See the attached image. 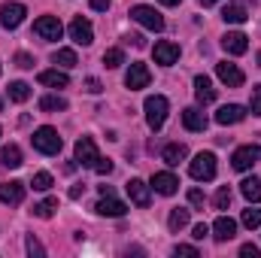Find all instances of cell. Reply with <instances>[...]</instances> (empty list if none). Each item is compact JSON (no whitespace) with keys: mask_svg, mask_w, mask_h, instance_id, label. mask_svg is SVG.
I'll return each instance as SVG.
<instances>
[{"mask_svg":"<svg viewBox=\"0 0 261 258\" xmlns=\"http://www.w3.org/2000/svg\"><path fill=\"white\" fill-rule=\"evenodd\" d=\"M143 110H146V122H149V128L152 131L164 128V122H167V110H170V104H167L164 94H149L146 104H143Z\"/></svg>","mask_w":261,"mask_h":258,"instance_id":"obj_1","label":"cell"},{"mask_svg":"<svg viewBox=\"0 0 261 258\" xmlns=\"http://www.w3.org/2000/svg\"><path fill=\"white\" fill-rule=\"evenodd\" d=\"M31 140H34V149H37V152H43V155H58V152H61V146H64V140L58 137V131L49 128V125L37 128Z\"/></svg>","mask_w":261,"mask_h":258,"instance_id":"obj_2","label":"cell"},{"mask_svg":"<svg viewBox=\"0 0 261 258\" xmlns=\"http://www.w3.org/2000/svg\"><path fill=\"white\" fill-rule=\"evenodd\" d=\"M130 18L137 21V24H143L146 31H155V34H161L164 31V15L155 9V6H146V3H137L134 9H130Z\"/></svg>","mask_w":261,"mask_h":258,"instance_id":"obj_3","label":"cell"},{"mask_svg":"<svg viewBox=\"0 0 261 258\" xmlns=\"http://www.w3.org/2000/svg\"><path fill=\"white\" fill-rule=\"evenodd\" d=\"M189 173H192V179H197V183L216 179V155L213 152H197L195 161L189 164Z\"/></svg>","mask_w":261,"mask_h":258,"instance_id":"obj_4","label":"cell"},{"mask_svg":"<svg viewBox=\"0 0 261 258\" xmlns=\"http://www.w3.org/2000/svg\"><path fill=\"white\" fill-rule=\"evenodd\" d=\"M261 161V146H240V149H234V155H231V167L234 170H249V167H255Z\"/></svg>","mask_w":261,"mask_h":258,"instance_id":"obj_5","label":"cell"},{"mask_svg":"<svg viewBox=\"0 0 261 258\" xmlns=\"http://www.w3.org/2000/svg\"><path fill=\"white\" fill-rule=\"evenodd\" d=\"M34 34L40 37V40H61V34H64V24L55 18V15H40L37 21H34Z\"/></svg>","mask_w":261,"mask_h":258,"instance_id":"obj_6","label":"cell"},{"mask_svg":"<svg viewBox=\"0 0 261 258\" xmlns=\"http://www.w3.org/2000/svg\"><path fill=\"white\" fill-rule=\"evenodd\" d=\"M76 161H79L82 167H91V170H94V164L100 161L97 143H94L91 137H79V140H76Z\"/></svg>","mask_w":261,"mask_h":258,"instance_id":"obj_7","label":"cell"},{"mask_svg":"<svg viewBox=\"0 0 261 258\" xmlns=\"http://www.w3.org/2000/svg\"><path fill=\"white\" fill-rule=\"evenodd\" d=\"M24 15H28L24 3H3V6H0V24H3L6 31H15V28L24 21Z\"/></svg>","mask_w":261,"mask_h":258,"instance_id":"obj_8","label":"cell"},{"mask_svg":"<svg viewBox=\"0 0 261 258\" xmlns=\"http://www.w3.org/2000/svg\"><path fill=\"white\" fill-rule=\"evenodd\" d=\"M70 37H73V43H79V46H91V43H94V28H91V21L82 18V15H76V18L70 21Z\"/></svg>","mask_w":261,"mask_h":258,"instance_id":"obj_9","label":"cell"},{"mask_svg":"<svg viewBox=\"0 0 261 258\" xmlns=\"http://www.w3.org/2000/svg\"><path fill=\"white\" fill-rule=\"evenodd\" d=\"M152 82V73H149V67L140 64V61H134L128 67V73H125V85H128L130 91H140V88H146Z\"/></svg>","mask_w":261,"mask_h":258,"instance_id":"obj_10","label":"cell"},{"mask_svg":"<svg viewBox=\"0 0 261 258\" xmlns=\"http://www.w3.org/2000/svg\"><path fill=\"white\" fill-rule=\"evenodd\" d=\"M216 76H219L228 88H240V85H243V79H246V76H243V70H240L237 64H231V61H219V64H216Z\"/></svg>","mask_w":261,"mask_h":258,"instance_id":"obj_11","label":"cell"},{"mask_svg":"<svg viewBox=\"0 0 261 258\" xmlns=\"http://www.w3.org/2000/svg\"><path fill=\"white\" fill-rule=\"evenodd\" d=\"M152 55H155V64L170 67V64H176V61H179V46H176V43H170V40H161V43H155Z\"/></svg>","mask_w":261,"mask_h":258,"instance_id":"obj_12","label":"cell"},{"mask_svg":"<svg viewBox=\"0 0 261 258\" xmlns=\"http://www.w3.org/2000/svg\"><path fill=\"white\" fill-rule=\"evenodd\" d=\"M222 49H225L228 55H246V49H249V37L240 34V31H228V34L222 37Z\"/></svg>","mask_w":261,"mask_h":258,"instance_id":"obj_13","label":"cell"},{"mask_svg":"<svg viewBox=\"0 0 261 258\" xmlns=\"http://www.w3.org/2000/svg\"><path fill=\"white\" fill-rule=\"evenodd\" d=\"M94 210H97L100 216H110V219H122V216L128 213V207H125L122 200H116L113 194H100V200L94 203Z\"/></svg>","mask_w":261,"mask_h":258,"instance_id":"obj_14","label":"cell"},{"mask_svg":"<svg viewBox=\"0 0 261 258\" xmlns=\"http://www.w3.org/2000/svg\"><path fill=\"white\" fill-rule=\"evenodd\" d=\"M24 200V183L12 179V183H0V203H9V207H18Z\"/></svg>","mask_w":261,"mask_h":258,"instance_id":"obj_15","label":"cell"},{"mask_svg":"<svg viewBox=\"0 0 261 258\" xmlns=\"http://www.w3.org/2000/svg\"><path fill=\"white\" fill-rule=\"evenodd\" d=\"M234 234H237V222H234L231 216H219V219L213 222V237H216L219 243H228Z\"/></svg>","mask_w":261,"mask_h":258,"instance_id":"obj_16","label":"cell"},{"mask_svg":"<svg viewBox=\"0 0 261 258\" xmlns=\"http://www.w3.org/2000/svg\"><path fill=\"white\" fill-rule=\"evenodd\" d=\"M243 119H246V107H240V104H228V107H222L216 113V122L219 125H237Z\"/></svg>","mask_w":261,"mask_h":258,"instance_id":"obj_17","label":"cell"},{"mask_svg":"<svg viewBox=\"0 0 261 258\" xmlns=\"http://www.w3.org/2000/svg\"><path fill=\"white\" fill-rule=\"evenodd\" d=\"M152 189L158 194H164V197H170V194H176V189H179V179L173 173H155L152 176Z\"/></svg>","mask_w":261,"mask_h":258,"instance_id":"obj_18","label":"cell"},{"mask_svg":"<svg viewBox=\"0 0 261 258\" xmlns=\"http://www.w3.org/2000/svg\"><path fill=\"white\" fill-rule=\"evenodd\" d=\"M195 97H197V104H203V107L216 100V88H213L210 76H195Z\"/></svg>","mask_w":261,"mask_h":258,"instance_id":"obj_19","label":"cell"},{"mask_svg":"<svg viewBox=\"0 0 261 258\" xmlns=\"http://www.w3.org/2000/svg\"><path fill=\"white\" fill-rule=\"evenodd\" d=\"M37 79H40V85H49V88H67L70 85V76L64 70H58V67L55 70H43Z\"/></svg>","mask_w":261,"mask_h":258,"instance_id":"obj_20","label":"cell"},{"mask_svg":"<svg viewBox=\"0 0 261 258\" xmlns=\"http://www.w3.org/2000/svg\"><path fill=\"white\" fill-rule=\"evenodd\" d=\"M186 155H189L186 143H167V146L161 149V158H164V164H170V167H176L179 161H186Z\"/></svg>","mask_w":261,"mask_h":258,"instance_id":"obj_21","label":"cell"},{"mask_svg":"<svg viewBox=\"0 0 261 258\" xmlns=\"http://www.w3.org/2000/svg\"><path fill=\"white\" fill-rule=\"evenodd\" d=\"M128 194H130V200L137 203V207H149V186L143 183V179H128Z\"/></svg>","mask_w":261,"mask_h":258,"instance_id":"obj_22","label":"cell"},{"mask_svg":"<svg viewBox=\"0 0 261 258\" xmlns=\"http://www.w3.org/2000/svg\"><path fill=\"white\" fill-rule=\"evenodd\" d=\"M182 125L189 131H206V116L197 107H189V110H182Z\"/></svg>","mask_w":261,"mask_h":258,"instance_id":"obj_23","label":"cell"},{"mask_svg":"<svg viewBox=\"0 0 261 258\" xmlns=\"http://www.w3.org/2000/svg\"><path fill=\"white\" fill-rule=\"evenodd\" d=\"M222 18H225L228 24H243L249 15H246V6H243V3H228V6L222 9Z\"/></svg>","mask_w":261,"mask_h":258,"instance_id":"obj_24","label":"cell"},{"mask_svg":"<svg viewBox=\"0 0 261 258\" xmlns=\"http://www.w3.org/2000/svg\"><path fill=\"white\" fill-rule=\"evenodd\" d=\"M0 164H3V167H21V149H18L15 143L3 146V149H0Z\"/></svg>","mask_w":261,"mask_h":258,"instance_id":"obj_25","label":"cell"},{"mask_svg":"<svg viewBox=\"0 0 261 258\" xmlns=\"http://www.w3.org/2000/svg\"><path fill=\"white\" fill-rule=\"evenodd\" d=\"M240 192H243V197H246L249 203H258V200H261V179H258V176L243 179V183H240Z\"/></svg>","mask_w":261,"mask_h":258,"instance_id":"obj_26","label":"cell"},{"mask_svg":"<svg viewBox=\"0 0 261 258\" xmlns=\"http://www.w3.org/2000/svg\"><path fill=\"white\" fill-rule=\"evenodd\" d=\"M55 210H58V197H46V200L34 203V216H37V219H52Z\"/></svg>","mask_w":261,"mask_h":258,"instance_id":"obj_27","label":"cell"},{"mask_svg":"<svg viewBox=\"0 0 261 258\" xmlns=\"http://www.w3.org/2000/svg\"><path fill=\"white\" fill-rule=\"evenodd\" d=\"M40 110H43V113H61V110H67V100L61 94H46V97L40 100Z\"/></svg>","mask_w":261,"mask_h":258,"instance_id":"obj_28","label":"cell"},{"mask_svg":"<svg viewBox=\"0 0 261 258\" xmlns=\"http://www.w3.org/2000/svg\"><path fill=\"white\" fill-rule=\"evenodd\" d=\"M189 219H192V213H189V210H182V207H176V210L170 213L167 225H170V231H182V228L189 225Z\"/></svg>","mask_w":261,"mask_h":258,"instance_id":"obj_29","label":"cell"},{"mask_svg":"<svg viewBox=\"0 0 261 258\" xmlns=\"http://www.w3.org/2000/svg\"><path fill=\"white\" fill-rule=\"evenodd\" d=\"M52 61H55L58 67H64V70H70V67L79 64V58H76V52H73V49H58V52L52 55Z\"/></svg>","mask_w":261,"mask_h":258,"instance_id":"obj_30","label":"cell"},{"mask_svg":"<svg viewBox=\"0 0 261 258\" xmlns=\"http://www.w3.org/2000/svg\"><path fill=\"white\" fill-rule=\"evenodd\" d=\"M9 97H12L15 104H24V100L31 97V85H28V82H9Z\"/></svg>","mask_w":261,"mask_h":258,"instance_id":"obj_31","label":"cell"},{"mask_svg":"<svg viewBox=\"0 0 261 258\" xmlns=\"http://www.w3.org/2000/svg\"><path fill=\"white\" fill-rule=\"evenodd\" d=\"M240 222H243L246 228H261V210H258V207H249V210H243Z\"/></svg>","mask_w":261,"mask_h":258,"instance_id":"obj_32","label":"cell"},{"mask_svg":"<svg viewBox=\"0 0 261 258\" xmlns=\"http://www.w3.org/2000/svg\"><path fill=\"white\" fill-rule=\"evenodd\" d=\"M103 64L107 67H122L125 64V52H122V49H107V52H103Z\"/></svg>","mask_w":261,"mask_h":258,"instance_id":"obj_33","label":"cell"},{"mask_svg":"<svg viewBox=\"0 0 261 258\" xmlns=\"http://www.w3.org/2000/svg\"><path fill=\"white\" fill-rule=\"evenodd\" d=\"M213 207H216V210H228V207H231V189H228V186H222V189L216 192Z\"/></svg>","mask_w":261,"mask_h":258,"instance_id":"obj_34","label":"cell"},{"mask_svg":"<svg viewBox=\"0 0 261 258\" xmlns=\"http://www.w3.org/2000/svg\"><path fill=\"white\" fill-rule=\"evenodd\" d=\"M31 186H34V192H49L52 189V173H34Z\"/></svg>","mask_w":261,"mask_h":258,"instance_id":"obj_35","label":"cell"},{"mask_svg":"<svg viewBox=\"0 0 261 258\" xmlns=\"http://www.w3.org/2000/svg\"><path fill=\"white\" fill-rule=\"evenodd\" d=\"M24 249H28V255H37V258H43V255H46V249H43V243H40V240H37L34 234H31V237L24 240Z\"/></svg>","mask_w":261,"mask_h":258,"instance_id":"obj_36","label":"cell"},{"mask_svg":"<svg viewBox=\"0 0 261 258\" xmlns=\"http://www.w3.org/2000/svg\"><path fill=\"white\" fill-rule=\"evenodd\" d=\"M249 107H252V116H261V85L252 88V100H249Z\"/></svg>","mask_w":261,"mask_h":258,"instance_id":"obj_37","label":"cell"},{"mask_svg":"<svg viewBox=\"0 0 261 258\" xmlns=\"http://www.w3.org/2000/svg\"><path fill=\"white\" fill-rule=\"evenodd\" d=\"M85 91H88V94H100V91H103V85H100V79H94V76H88V79H85Z\"/></svg>","mask_w":261,"mask_h":258,"instance_id":"obj_38","label":"cell"},{"mask_svg":"<svg viewBox=\"0 0 261 258\" xmlns=\"http://www.w3.org/2000/svg\"><path fill=\"white\" fill-rule=\"evenodd\" d=\"M15 67H21V70H31V67H34V58H31L28 52H18V55H15Z\"/></svg>","mask_w":261,"mask_h":258,"instance_id":"obj_39","label":"cell"},{"mask_svg":"<svg viewBox=\"0 0 261 258\" xmlns=\"http://www.w3.org/2000/svg\"><path fill=\"white\" fill-rule=\"evenodd\" d=\"M94 170H97L100 176H107V173H113V161H110V158H100V161L94 164Z\"/></svg>","mask_w":261,"mask_h":258,"instance_id":"obj_40","label":"cell"},{"mask_svg":"<svg viewBox=\"0 0 261 258\" xmlns=\"http://www.w3.org/2000/svg\"><path fill=\"white\" fill-rule=\"evenodd\" d=\"M240 255L243 258H258V246H255V243H243V246H240Z\"/></svg>","mask_w":261,"mask_h":258,"instance_id":"obj_41","label":"cell"},{"mask_svg":"<svg viewBox=\"0 0 261 258\" xmlns=\"http://www.w3.org/2000/svg\"><path fill=\"white\" fill-rule=\"evenodd\" d=\"M173 255H186V258H197V249H195V246H182V243H179V246H176V249H173Z\"/></svg>","mask_w":261,"mask_h":258,"instance_id":"obj_42","label":"cell"},{"mask_svg":"<svg viewBox=\"0 0 261 258\" xmlns=\"http://www.w3.org/2000/svg\"><path fill=\"white\" fill-rule=\"evenodd\" d=\"M189 203H192V207H203V192H200V189H192V192H189Z\"/></svg>","mask_w":261,"mask_h":258,"instance_id":"obj_43","label":"cell"},{"mask_svg":"<svg viewBox=\"0 0 261 258\" xmlns=\"http://www.w3.org/2000/svg\"><path fill=\"white\" fill-rule=\"evenodd\" d=\"M206 234H210V225H203V222H200V225H195V234H192V237H195V240H203Z\"/></svg>","mask_w":261,"mask_h":258,"instance_id":"obj_44","label":"cell"},{"mask_svg":"<svg viewBox=\"0 0 261 258\" xmlns=\"http://www.w3.org/2000/svg\"><path fill=\"white\" fill-rule=\"evenodd\" d=\"M91 3V9H97V12H107L110 9V0H88Z\"/></svg>","mask_w":261,"mask_h":258,"instance_id":"obj_45","label":"cell"},{"mask_svg":"<svg viewBox=\"0 0 261 258\" xmlns=\"http://www.w3.org/2000/svg\"><path fill=\"white\" fill-rule=\"evenodd\" d=\"M82 194H85V186H73V189H70V197H73V200H79Z\"/></svg>","mask_w":261,"mask_h":258,"instance_id":"obj_46","label":"cell"},{"mask_svg":"<svg viewBox=\"0 0 261 258\" xmlns=\"http://www.w3.org/2000/svg\"><path fill=\"white\" fill-rule=\"evenodd\" d=\"M161 3H164V6H179L182 0H161Z\"/></svg>","mask_w":261,"mask_h":258,"instance_id":"obj_47","label":"cell"},{"mask_svg":"<svg viewBox=\"0 0 261 258\" xmlns=\"http://www.w3.org/2000/svg\"><path fill=\"white\" fill-rule=\"evenodd\" d=\"M213 3H219V0H200V6H213Z\"/></svg>","mask_w":261,"mask_h":258,"instance_id":"obj_48","label":"cell"},{"mask_svg":"<svg viewBox=\"0 0 261 258\" xmlns=\"http://www.w3.org/2000/svg\"><path fill=\"white\" fill-rule=\"evenodd\" d=\"M258 67H261V52H258Z\"/></svg>","mask_w":261,"mask_h":258,"instance_id":"obj_49","label":"cell"}]
</instances>
